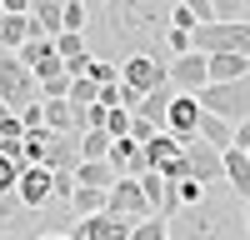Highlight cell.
<instances>
[{"label":"cell","instance_id":"cell-14","mask_svg":"<svg viewBox=\"0 0 250 240\" xmlns=\"http://www.w3.org/2000/svg\"><path fill=\"white\" fill-rule=\"evenodd\" d=\"M55 50H60V60H65L70 75H85L90 60H95V55H90V40L75 35V30H60V35H55Z\"/></svg>","mask_w":250,"mask_h":240},{"label":"cell","instance_id":"cell-22","mask_svg":"<svg viewBox=\"0 0 250 240\" xmlns=\"http://www.w3.org/2000/svg\"><path fill=\"white\" fill-rule=\"evenodd\" d=\"M110 130H85L80 135V160H110Z\"/></svg>","mask_w":250,"mask_h":240},{"label":"cell","instance_id":"cell-5","mask_svg":"<svg viewBox=\"0 0 250 240\" xmlns=\"http://www.w3.org/2000/svg\"><path fill=\"white\" fill-rule=\"evenodd\" d=\"M190 40H195V50H205V55H215V50L250 55V20H210V25H200Z\"/></svg>","mask_w":250,"mask_h":240},{"label":"cell","instance_id":"cell-7","mask_svg":"<svg viewBox=\"0 0 250 240\" xmlns=\"http://www.w3.org/2000/svg\"><path fill=\"white\" fill-rule=\"evenodd\" d=\"M185 175L200 185H220L225 180V150H215L210 140H190L185 145Z\"/></svg>","mask_w":250,"mask_h":240},{"label":"cell","instance_id":"cell-29","mask_svg":"<svg viewBox=\"0 0 250 240\" xmlns=\"http://www.w3.org/2000/svg\"><path fill=\"white\" fill-rule=\"evenodd\" d=\"M215 20H245V0H210Z\"/></svg>","mask_w":250,"mask_h":240},{"label":"cell","instance_id":"cell-23","mask_svg":"<svg viewBox=\"0 0 250 240\" xmlns=\"http://www.w3.org/2000/svg\"><path fill=\"white\" fill-rule=\"evenodd\" d=\"M140 180V190H145V200L155 205V215H160V205H165V195H170V180H165L160 170H145V175H135Z\"/></svg>","mask_w":250,"mask_h":240},{"label":"cell","instance_id":"cell-1","mask_svg":"<svg viewBox=\"0 0 250 240\" xmlns=\"http://www.w3.org/2000/svg\"><path fill=\"white\" fill-rule=\"evenodd\" d=\"M170 5L175 0H85L90 10V55L95 60H130V55H160L170 60L165 50V30H170Z\"/></svg>","mask_w":250,"mask_h":240},{"label":"cell","instance_id":"cell-33","mask_svg":"<svg viewBox=\"0 0 250 240\" xmlns=\"http://www.w3.org/2000/svg\"><path fill=\"white\" fill-rule=\"evenodd\" d=\"M40 240H70V235H60V230H45V235H40Z\"/></svg>","mask_w":250,"mask_h":240},{"label":"cell","instance_id":"cell-30","mask_svg":"<svg viewBox=\"0 0 250 240\" xmlns=\"http://www.w3.org/2000/svg\"><path fill=\"white\" fill-rule=\"evenodd\" d=\"M180 5H190V15L200 20V25H210V20H215V5H210V0H180Z\"/></svg>","mask_w":250,"mask_h":240},{"label":"cell","instance_id":"cell-10","mask_svg":"<svg viewBox=\"0 0 250 240\" xmlns=\"http://www.w3.org/2000/svg\"><path fill=\"white\" fill-rule=\"evenodd\" d=\"M15 195H20V205H30V210H50L55 205V170L50 165H25Z\"/></svg>","mask_w":250,"mask_h":240},{"label":"cell","instance_id":"cell-12","mask_svg":"<svg viewBox=\"0 0 250 240\" xmlns=\"http://www.w3.org/2000/svg\"><path fill=\"white\" fill-rule=\"evenodd\" d=\"M170 85H175V90H190V95H200L205 85H210V55H205V50L175 55V60H170Z\"/></svg>","mask_w":250,"mask_h":240},{"label":"cell","instance_id":"cell-32","mask_svg":"<svg viewBox=\"0 0 250 240\" xmlns=\"http://www.w3.org/2000/svg\"><path fill=\"white\" fill-rule=\"evenodd\" d=\"M235 145L250 150V120H240V125H235Z\"/></svg>","mask_w":250,"mask_h":240},{"label":"cell","instance_id":"cell-18","mask_svg":"<svg viewBox=\"0 0 250 240\" xmlns=\"http://www.w3.org/2000/svg\"><path fill=\"white\" fill-rule=\"evenodd\" d=\"M75 180H80V185H95V190H110L115 180H120V170L110 165V160H80V165H75Z\"/></svg>","mask_w":250,"mask_h":240},{"label":"cell","instance_id":"cell-16","mask_svg":"<svg viewBox=\"0 0 250 240\" xmlns=\"http://www.w3.org/2000/svg\"><path fill=\"white\" fill-rule=\"evenodd\" d=\"M240 75H250V55H235V50L210 55V85H225V80H240Z\"/></svg>","mask_w":250,"mask_h":240},{"label":"cell","instance_id":"cell-3","mask_svg":"<svg viewBox=\"0 0 250 240\" xmlns=\"http://www.w3.org/2000/svg\"><path fill=\"white\" fill-rule=\"evenodd\" d=\"M0 100L10 110H25V105L40 100V75L30 65H20L15 50H0Z\"/></svg>","mask_w":250,"mask_h":240},{"label":"cell","instance_id":"cell-31","mask_svg":"<svg viewBox=\"0 0 250 240\" xmlns=\"http://www.w3.org/2000/svg\"><path fill=\"white\" fill-rule=\"evenodd\" d=\"M0 5H5V15H30L35 0H0Z\"/></svg>","mask_w":250,"mask_h":240},{"label":"cell","instance_id":"cell-21","mask_svg":"<svg viewBox=\"0 0 250 240\" xmlns=\"http://www.w3.org/2000/svg\"><path fill=\"white\" fill-rule=\"evenodd\" d=\"M30 15L40 20V30H45V35H60V30H65V0H35Z\"/></svg>","mask_w":250,"mask_h":240},{"label":"cell","instance_id":"cell-25","mask_svg":"<svg viewBox=\"0 0 250 240\" xmlns=\"http://www.w3.org/2000/svg\"><path fill=\"white\" fill-rule=\"evenodd\" d=\"M130 240H170V220H165V215H150V220H140V225L130 230Z\"/></svg>","mask_w":250,"mask_h":240},{"label":"cell","instance_id":"cell-26","mask_svg":"<svg viewBox=\"0 0 250 240\" xmlns=\"http://www.w3.org/2000/svg\"><path fill=\"white\" fill-rule=\"evenodd\" d=\"M20 175H25V165H20V160H10V155H0V195H15Z\"/></svg>","mask_w":250,"mask_h":240},{"label":"cell","instance_id":"cell-8","mask_svg":"<svg viewBox=\"0 0 250 240\" xmlns=\"http://www.w3.org/2000/svg\"><path fill=\"white\" fill-rule=\"evenodd\" d=\"M200 115H205V105H200V95H190V90H175V100H170V115H165V130H170L175 140H200Z\"/></svg>","mask_w":250,"mask_h":240},{"label":"cell","instance_id":"cell-28","mask_svg":"<svg viewBox=\"0 0 250 240\" xmlns=\"http://www.w3.org/2000/svg\"><path fill=\"white\" fill-rule=\"evenodd\" d=\"M85 75L95 80V85H115V80H120V65H115V60H90Z\"/></svg>","mask_w":250,"mask_h":240},{"label":"cell","instance_id":"cell-34","mask_svg":"<svg viewBox=\"0 0 250 240\" xmlns=\"http://www.w3.org/2000/svg\"><path fill=\"white\" fill-rule=\"evenodd\" d=\"M245 225H250V200H245Z\"/></svg>","mask_w":250,"mask_h":240},{"label":"cell","instance_id":"cell-35","mask_svg":"<svg viewBox=\"0 0 250 240\" xmlns=\"http://www.w3.org/2000/svg\"><path fill=\"white\" fill-rule=\"evenodd\" d=\"M245 20H250V0H245Z\"/></svg>","mask_w":250,"mask_h":240},{"label":"cell","instance_id":"cell-20","mask_svg":"<svg viewBox=\"0 0 250 240\" xmlns=\"http://www.w3.org/2000/svg\"><path fill=\"white\" fill-rule=\"evenodd\" d=\"M110 205V190H95V185H80L75 195H70V215L75 220H85V215H100Z\"/></svg>","mask_w":250,"mask_h":240},{"label":"cell","instance_id":"cell-11","mask_svg":"<svg viewBox=\"0 0 250 240\" xmlns=\"http://www.w3.org/2000/svg\"><path fill=\"white\" fill-rule=\"evenodd\" d=\"M130 230H135V220L100 210V215L75 220V225H70V240H130Z\"/></svg>","mask_w":250,"mask_h":240},{"label":"cell","instance_id":"cell-27","mask_svg":"<svg viewBox=\"0 0 250 240\" xmlns=\"http://www.w3.org/2000/svg\"><path fill=\"white\" fill-rule=\"evenodd\" d=\"M85 25H90V10H85V0H65V30L85 35Z\"/></svg>","mask_w":250,"mask_h":240},{"label":"cell","instance_id":"cell-17","mask_svg":"<svg viewBox=\"0 0 250 240\" xmlns=\"http://www.w3.org/2000/svg\"><path fill=\"white\" fill-rule=\"evenodd\" d=\"M225 180H230V190H235L240 200H250V155H245L240 145L225 150Z\"/></svg>","mask_w":250,"mask_h":240},{"label":"cell","instance_id":"cell-9","mask_svg":"<svg viewBox=\"0 0 250 240\" xmlns=\"http://www.w3.org/2000/svg\"><path fill=\"white\" fill-rule=\"evenodd\" d=\"M105 210H110V215H125V220H135V225L155 215V205L145 200V190H140L135 175H120L115 185H110V205H105Z\"/></svg>","mask_w":250,"mask_h":240},{"label":"cell","instance_id":"cell-4","mask_svg":"<svg viewBox=\"0 0 250 240\" xmlns=\"http://www.w3.org/2000/svg\"><path fill=\"white\" fill-rule=\"evenodd\" d=\"M200 105H205V110H215L220 120H230V125L250 120V75L225 80V85H205V90H200Z\"/></svg>","mask_w":250,"mask_h":240},{"label":"cell","instance_id":"cell-2","mask_svg":"<svg viewBox=\"0 0 250 240\" xmlns=\"http://www.w3.org/2000/svg\"><path fill=\"white\" fill-rule=\"evenodd\" d=\"M245 200L230 190V180L205 190V200L180 205L170 215V240H245Z\"/></svg>","mask_w":250,"mask_h":240},{"label":"cell","instance_id":"cell-13","mask_svg":"<svg viewBox=\"0 0 250 240\" xmlns=\"http://www.w3.org/2000/svg\"><path fill=\"white\" fill-rule=\"evenodd\" d=\"M25 40H45V30H40L35 15H5L0 20V50H20Z\"/></svg>","mask_w":250,"mask_h":240},{"label":"cell","instance_id":"cell-19","mask_svg":"<svg viewBox=\"0 0 250 240\" xmlns=\"http://www.w3.org/2000/svg\"><path fill=\"white\" fill-rule=\"evenodd\" d=\"M200 140H210L215 150H230V145H235V125H230V120H220L215 110H205V115H200Z\"/></svg>","mask_w":250,"mask_h":240},{"label":"cell","instance_id":"cell-38","mask_svg":"<svg viewBox=\"0 0 250 240\" xmlns=\"http://www.w3.org/2000/svg\"><path fill=\"white\" fill-rule=\"evenodd\" d=\"M245 240H250V235H245Z\"/></svg>","mask_w":250,"mask_h":240},{"label":"cell","instance_id":"cell-15","mask_svg":"<svg viewBox=\"0 0 250 240\" xmlns=\"http://www.w3.org/2000/svg\"><path fill=\"white\" fill-rule=\"evenodd\" d=\"M45 130H60V135H85V110L70 105V100H45Z\"/></svg>","mask_w":250,"mask_h":240},{"label":"cell","instance_id":"cell-37","mask_svg":"<svg viewBox=\"0 0 250 240\" xmlns=\"http://www.w3.org/2000/svg\"><path fill=\"white\" fill-rule=\"evenodd\" d=\"M245 155H250V150H245Z\"/></svg>","mask_w":250,"mask_h":240},{"label":"cell","instance_id":"cell-36","mask_svg":"<svg viewBox=\"0 0 250 240\" xmlns=\"http://www.w3.org/2000/svg\"><path fill=\"white\" fill-rule=\"evenodd\" d=\"M0 20H5V5H0Z\"/></svg>","mask_w":250,"mask_h":240},{"label":"cell","instance_id":"cell-24","mask_svg":"<svg viewBox=\"0 0 250 240\" xmlns=\"http://www.w3.org/2000/svg\"><path fill=\"white\" fill-rule=\"evenodd\" d=\"M95 100H100V85H95V80H90V75H70V105L85 110V105H95Z\"/></svg>","mask_w":250,"mask_h":240},{"label":"cell","instance_id":"cell-6","mask_svg":"<svg viewBox=\"0 0 250 240\" xmlns=\"http://www.w3.org/2000/svg\"><path fill=\"white\" fill-rule=\"evenodd\" d=\"M120 85H130L135 95H150L160 85H170V60H160V55H130V60H120Z\"/></svg>","mask_w":250,"mask_h":240}]
</instances>
